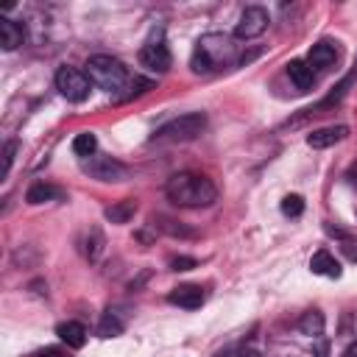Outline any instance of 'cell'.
<instances>
[{
	"mask_svg": "<svg viewBox=\"0 0 357 357\" xmlns=\"http://www.w3.org/2000/svg\"><path fill=\"white\" fill-rule=\"evenodd\" d=\"M165 192L176 206H190V209L209 206L218 198V187L212 184V178L201 173H190V170L173 173L165 184Z\"/></svg>",
	"mask_w": 357,
	"mask_h": 357,
	"instance_id": "6da1fadb",
	"label": "cell"
},
{
	"mask_svg": "<svg viewBox=\"0 0 357 357\" xmlns=\"http://www.w3.org/2000/svg\"><path fill=\"white\" fill-rule=\"evenodd\" d=\"M243 61L237 56V45L223 36V33H206L195 42V50H192V70L195 73H212V70H220V67H229V64H237Z\"/></svg>",
	"mask_w": 357,
	"mask_h": 357,
	"instance_id": "7a4b0ae2",
	"label": "cell"
},
{
	"mask_svg": "<svg viewBox=\"0 0 357 357\" xmlns=\"http://www.w3.org/2000/svg\"><path fill=\"white\" fill-rule=\"evenodd\" d=\"M86 75L95 86H100L106 92H120L128 84V70L123 67V61L114 56H106V53H98L86 61Z\"/></svg>",
	"mask_w": 357,
	"mask_h": 357,
	"instance_id": "3957f363",
	"label": "cell"
},
{
	"mask_svg": "<svg viewBox=\"0 0 357 357\" xmlns=\"http://www.w3.org/2000/svg\"><path fill=\"white\" fill-rule=\"evenodd\" d=\"M206 128V114L204 112H190L181 117H173L162 128L153 131L151 142H190Z\"/></svg>",
	"mask_w": 357,
	"mask_h": 357,
	"instance_id": "277c9868",
	"label": "cell"
},
{
	"mask_svg": "<svg viewBox=\"0 0 357 357\" xmlns=\"http://www.w3.org/2000/svg\"><path fill=\"white\" fill-rule=\"evenodd\" d=\"M53 81H56V89H59L67 100H73V103L86 100L89 92H92V81H89V75H86L84 70H78V67H70V64L59 67Z\"/></svg>",
	"mask_w": 357,
	"mask_h": 357,
	"instance_id": "5b68a950",
	"label": "cell"
},
{
	"mask_svg": "<svg viewBox=\"0 0 357 357\" xmlns=\"http://www.w3.org/2000/svg\"><path fill=\"white\" fill-rule=\"evenodd\" d=\"M139 64L151 73H167L173 59H170V50L165 45V39H148L139 47Z\"/></svg>",
	"mask_w": 357,
	"mask_h": 357,
	"instance_id": "8992f818",
	"label": "cell"
},
{
	"mask_svg": "<svg viewBox=\"0 0 357 357\" xmlns=\"http://www.w3.org/2000/svg\"><path fill=\"white\" fill-rule=\"evenodd\" d=\"M268 11L262 6H245L240 20H237V28H234V36L237 39H254L259 36L265 28H268Z\"/></svg>",
	"mask_w": 357,
	"mask_h": 357,
	"instance_id": "52a82bcc",
	"label": "cell"
},
{
	"mask_svg": "<svg viewBox=\"0 0 357 357\" xmlns=\"http://www.w3.org/2000/svg\"><path fill=\"white\" fill-rule=\"evenodd\" d=\"M84 170L98 181H123L128 173L126 165L112 156H89V159H84Z\"/></svg>",
	"mask_w": 357,
	"mask_h": 357,
	"instance_id": "ba28073f",
	"label": "cell"
},
{
	"mask_svg": "<svg viewBox=\"0 0 357 357\" xmlns=\"http://www.w3.org/2000/svg\"><path fill=\"white\" fill-rule=\"evenodd\" d=\"M167 301L176 307H184V310H198L204 304V290L198 284H178L167 293Z\"/></svg>",
	"mask_w": 357,
	"mask_h": 357,
	"instance_id": "9c48e42d",
	"label": "cell"
},
{
	"mask_svg": "<svg viewBox=\"0 0 357 357\" xmlns=\"http://www.w3.org/2000/svg\"><path fill=\"white\" fill-rule=\"evenodd\" d=\"M337 61V47L332 42H315L307 53V64L312 70H329Z\"/></svg>",
	"mask_w": 357,
	"mask_h": 357,
	"instance_id": "30bf717a",
	"label": "cell"
},
{
	"mask_svg": "<svg viewBox=\"0 0 357 357\" xmlns=\"http://www.w3.org/2000/svg\"><path fill=\"white\" fill-rule=\"evenodd\" d=\"M346 134H349L346 126H326V128H318V131L307 134V145L315 148V151H321V148H329V145L346 139Z\"/></svg>",
	"mask_w": 357,
	"mask_h": 357,
	"instance_id": "8fae6325",
	"label": "cell"
},
{
	"mask_svg": "<svg viewBox=\"0 0 357 357\" xmlns=\"http://www.w3.org/2000/svg\"><path fill=\"white\" fill-rule=\"evenodd\" d=\"M287 75H290V81H293L301 92H307V89L315 86V70H312L307 61H301V59H293V61L287 64Z\"/></svg>",
	"mask_w": 357,
	"mask_h": 357,
	"instance_id": "7c38bea8",
	"label": "cell"
},
{
	"mask_svg": "<svg viewBox=\"0 0 357 357\" xmlns=\"http://www.w3.org/2000/svg\"><path fill=\"white\" fill-rule=\"evenodd\" d=\"M22 42H25L22 25L14 22V20H8V17H3L0 20V45H3V50H17Z\"/></svg>",
	"mask_w": 357,
	"mask_h": 357,
	"instance_id": "4fadbf2b",
	"label": "cell"
},
{
	"mask_svg": "<svg viewBox=\"0 0 357 357\" xmlns=\"http://www.w3.org/2000/svg\"><path fill=\"white\" fill-rule=\"evenodd\" d=\"M310 271L318 273V276H329V279H337L340 276V262L329 254V251H315L312 259H310Z\"/></svg>",
	"mask_w": 357,
	"mask_h": 357,
	"instance_id": "5bb4252c",
	"label": "cell"
},
{
	"mask_svg": "<svg viewBox=\"0 0 357 357\" xmlns=\"http://www.w3.org/2000/svg\"><path fill=\"white\" fill-rule=\"evenodd\" d=\"M56 335H59L67 346H73V349H81V346L86 343V326L78 324V321H64V324H59V326H56Z\"/></svg>",
	"mask_w": 357,
	"mask_h": 357,
	"instance_id": "9a60e30c",
	"label": "cell"
},
{
	"mask_svg": "<svg viewBox=\"0 0 357 357\" xmlns=\"http://www.w3.org/2000/svg\"><path fill=\"white\" fill-rule=\"evenodd\" d=\"M134 212H137V201H134V198H123V201L106 206L103 215H106V220H112V223H128V220L134 218Z\"/></svg>",
	"mask_w": 357,
	"mask_h": 357,
	"instance_id": "2e32d148",
	"label": "cell"
},
{
	"mask_svg": "<svg viewBox=\"0 0 357 357\" xmlns=\"http://www.w3.org/2000/svg\"><path fill=\"white\" fill-rule=\"evenodd\" d=\"M298 329H301V335H310V337L324 335V315H321V310H307L301 315V321H298Z\"/></svg>",
	"mask_w": 357,
	"mask_h": 357,
	"instance_id": "e0dca14e",
	"label": "cell"
},
{
	"mask_svg": "<svg viewBox=\"0 0 357 357\" xmlns=\"http://www.w3.org/2000/svg\"><path fill=\"white\" fill-rule=\"evenodd\" d=\"M53 198H61V190H56L53 184H45V181L33 184V187L25 192V201H28V204H45V201H53Z\"/></svg>",
	"mask_w": 357,
	"mask_h": 357,
	"instance_id": "ac0fdd59",
	"label": "cell"
},
{
	"mask_svg": "<svg viewBox=\"0 0 357 357\" xmlns=\"http://www.w3.org/2000/svg\"><path fill=\"white\" fill-rule=\"evenodd\" d=\"M73 151H75L81 159L95 156V151H98V139H95V134H92V131H81V134L73 139Z\"/></svg>",
	"mask_w": 357,
	"mask_h": 357,
	"instance_id": "d6986e66",
	"label": "cell"
},
{
	"mask_svg": "<svg viewBox=\"0 0 357 357\" xmlns=\"http://www.w3.org/2000/svg\"><path fill=\"white\" fill-rule=\"evenodd\" d=\"M123 332V321L109 310V312H103L100 315V324H98V335L100 337H117Z\"/></svg>",
	"mask_w": 357,
	"mask_h": 357,
	"instance_id": "ffe728a7",
	"label": "cell"
},
{
	"mask_svg": "<svg viewBox=\"0 0 357 357\" xmlns=\"http://www.w3.org/2000/svg\"><path fill=\"white\" fill-rule=\"evenodd\" d=\"M304 212V201H301V195H284L282 198V215H287V218H298Z\"/></svg>",
	"mask_w": 357,
	"mask_h": 357,
	"instance_id": "44dd1931",
	"label": "cell"
},
{
	"mask_svg": "<svg viewBox=\"0 0 357 357\" xmlns=\"http://www.w3.org/2000/svg\"><path fill=\"white\" fill-rule=\"evenodd\" d=\"M100 251H103V234H100L98 229H92V243L86 240V257L95 262V259L100 257Z\"/></svg>",
	"mask_w": 357,
	"mask_h": 357,
	"instance_id": "7402d4cb",
	"label": "cell"
},
{
	"mask_svg": "<svg viewBox=\"0 0 357 357\" xmlns=\"http://www.w3.org/2000/svg\"><path fill=\"white\" fill-rule=\"evenodd\" d=\"M14 151H17V142H6V151H3V176H8L11 170V162H14Z\"/></svg>",
	"mask_w": 357,
	"mask_h": 357,
	"instance_id": "603a6c76",
	"label": "cell"
},
{
	"mask_svg": "<svg viewBox=\"0 0 357 357\" xmlns=\"http://www.w3.org/2000/svg\"><path fill=\"white\" fill-rule=\"evenodd\" d=\"M198 262L192 259V257H176V259H170V271H190V268H195Z\"/></svg>",
	"mask_w": 357,
	"mask_h": 357,
	"instance_id": "cb8c5ba5",
	"label": "cell"
},
{
	"mask_svg": "<svg viewBox=\"0 0 357 357\" xmlns=\"http://www.w3.org/2000/svg\"><path fill=\"white\" fill-rule=\"evenodd\" d=\"M167 234H184V237H192V231H184L181 226H176V220H170V218H162V223H159Z\"/></svg>",
	"mask_w": 357,
	"mask_h": 357,
	"instance_id": "d4e9b609",
	"label": "cell"
},
{
	"mask_svg": "<svg viewBox=\"0 0 357 357\" xmlns=\"http://www.w3.org/2000/svg\"><path fill=\"white\" fill-rule=\"evenodd\" d=\"M229 357H259V351H254V349H237Z\"/></svg>",
	"mask_w": 357,
	"mask_h": 357,
	"instance_id": "484cf974",
	"label": "cell"
},
{
	"mask_svg": "<svg viewBox=\"0 0 357 357\" xmlns=\"http://www.w3.org/2000/svg\"><path fill=\"white\" fill-rule=\"evenodd\" d=\"M33 357H64L59 349H45V351H39V354H33Z\"/></svg>",
	"mask_w": 357,
	"mask_h": 357,
	"instance_id": "4316f807",
	"label": "cell"
},
{
	"mask_svg": "<svg viewBox=\"0 0 357 357\" xmlns=\"http://www.w3.org/2000/svg\"><path fill=\"white\" fill-rule=\"evenodd\" d=\"M343 357H357V340H354V343H351V346L343 351Z\"/></svg>",
	"mask_w": 357,
	"mask_h": 357,
	"instance_id": "83f0119b",
	"label": "cell"
}]
</instances>
